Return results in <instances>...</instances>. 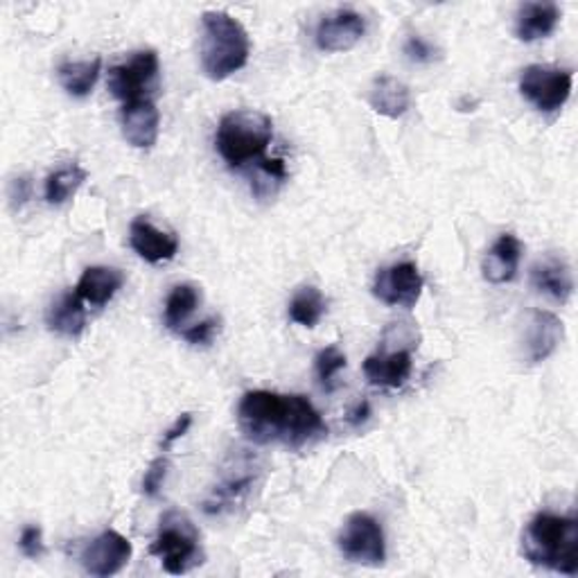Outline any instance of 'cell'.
<instances>
[{"label":"cell","mask_w":578,"mask_h":578,"mask_svg":"<svg viewBox=\"0 0 578 578\" xmlns=\"http://www.w3.org/2000/svg\"><path fill=\"white\" fill-rule=\"evenodd\" d=\"M237 423L244 436L258 446L283 444L303 448L327 434L314 404L306 396H281L273 391L244 394L237 407Z\"/></svg>","instance_id":"1"},{"label":"cell","mask_w":578,"mask_h":578,"mask_svg":"<svg viewBox=\"0 0 578 578\" xmlns=\"http://www.w3.org/2000/svg\"><path fill=\"white\" fill-rule=\"evenodd\" d=\"M522 554L536 565L565 576L578 574V519L538 513L522 534Z\"/></svg>","instance_id":"2"},{"label":"cell","mask_w":578,"mask_h":578,"mask_svg":"<svg viewBox=\"0 0 578 578\" xmlns=\"http://www.w3.org/2000/svg\"><path fill=\"white\" fill-rule=\"evenodd\" d=\"M252 41L244 25L227 12L202 16V68L208 79L222 81L249 62Z\"/></svg>","instance_id":"3"},{"label":"cell","mask_w":578,"mask_h":578,"mask_svg":"<svg viewBox=\"0 0 578 578\" xmlns=\"http://www.w3.org/2000/svg\"><path fill=\"white\" fill-rule=\"evenodd\" d=\"M271 118L254 108H237L219 120L215 145L231 168H242L246 163L265 158V150L271 143Z\"/></svg>","instance_id":"4"},{"label":"cell","mask_w":578,"mask_h":578,"mask_svg":"<svg viewBox=\"0 0 578 578\" xmlns=\"http://www.w3.org/2000/svg\"><path fill=\"white\" fill-rule=\"evenodd\" d=\"M150 554L158 556L163 569L172 576L188 574L204 563L200 531L183 513L177 511H170L160 517L158 536L150 544Z\"/></svg>","instance_id":"5"},{"label":"cell","mask_w":578,"mask_h":578,"mask_svg":"<svg viewBox=\"0 0 578 578\" xmlns=\"http://www.w3.org/2000/svg\"><path fill=\"white\" fill-rule=\"evenodd\" d=\"M337 547L346 561L380 567L387 561V542H384V531L380 522L369 513H352L348 515L346 525L337 538Z\"/></svg>","instance_id":"6"},{"label":"cell","mask_w":578,"mask_h":578,"mask_svg":"<svg viewBox=\"0 0 578 578\" xmlns=\"http://www.w3.org/2000/svg\"><path fill=\"white\" fill-rule=\"evenodd\" d=\"M574 75L565 68L554 66H527L519 75V91L538 112L556 114L571 95Z\"/></svg>","instance_id":"7"},{"label":"cell","mask_w":578,"mask_h":578,"mask_svg":"<svg viewBox=\"0 0 578 578\" xmlns=\"http://www.w3.org/2000/svg\"><path fill=\"white\" fill-rule=\"evenodd\" d=\"M158 75V57L154 50L136 52L125 64L108 70V91H112L123 104L145 100V93L152 89Z\"/></svg>","instance_id":"8"},{"label":"cell","mask_w":578,"mask_h":578,"mask_svg":"<svg viewBox=\"0 0 578 578\" xmlns=\"http://www.w3.org/2000/svg\"><path fill=\"white\" fill-rule=\"evenodd\" d=\"M423 287L425 281L421 277L419 267L414 262H398L394 267L377 271L373 294L384 303V306L411 310L419 303Z\"/></svg>","instance_id":"9"},{"label":"cell","mask_w":578,"mask_h":578,"mask_svg":"<svg viewBox=\"0 0 578 578\" xmlns=\"http://www.w3.org/2000/svg\"><path fill=\"white\" fill-rule=\"evenodd\" d=\"M129 558H131V542L114 529H108L100 534L95 540H91L79 556L81 567L87 569V574L98 578H106L123 571Z\"/></svg>","instance_id":"10"},{"label":"cell","mask_w":578,"mask_h":578,"mask_svg":"<svg viewBox=\"0 0 578 578\" xmlns=\"http://www.w3.org/2000/svg\"><path fill=\"white\" fill-rule=\"evenodd\" d=\"M367 21L352 10H337L321 18L317 27V46L323 52H346L362 41Z\"/></svg>","instance_id":"11"},{"label":"cell","mask_w":578,"mask_h":578,"mask_svg":"<svg viewBox=\"0 0 578 578\" xmlns=\"http://www.w3.org/2000/svg\"><path fill=\"white\" fill-rule=\"evenodd\" d=\"M160 116L152 100H136L127 102L120 108V127L125 141L139 150H147L158 139Z\"/></svg>","instance_id":"12"},{"label":"cell","mask_w":578,"mask_h":578,"mask_svg":"<svg viewBox=\"0 0 578 578\" xmlns=\"http://www.w3.org/2000/svg\"><path fill=\"white\" fill-rule=\"evenodd\" d=\"M129 244L131 249L139 254L143 260L158 265L168 262L177 256L179 252V240L175 233L156 229L150 219L139 217L133 219L129 227Z\"/></svg>","instance_id":"13"},{"label":"cell","mask_w":578,"mask_h":578,"mask_svg":"<svg viewBox=\"0 0 578 578\" xmlns=\"http://www.w3.org/2000/svg\"><path fill=\"white\" fill-rule=\"evenodd\" d=\"M563 321L547 312V310H538L534 312L529 327H527V360L531 364H540L544 362L547 357H552L558 348V344L563 342Z\"/></svg>","instance_id":"14"},{"label":"cell","mask_w":578,"mask_h":578,"mask_svg":"<svg viewBox=\"0 0 578 578\" xmlns=\"http://www.w3.org/2000/svg\"><path fill=\"white\" fill-rule=\"evenodd\" d=\"M519 258H522V242L511 233L500 235L481 262L484 279L492 285L511 283L517 277Z\"/></svg>","instance_id":"15"},{"label":"cell","mask_w":578,"mask_h":578,"mask_svg":"<svg viewBox=\"0 0 578 578\" xmlns=\"http://www.w3.org/2000/svg\"><path fill=\"white\" fill-rule=\"evenodd\" d=\"M364 375L373 387L398 389L411 375V352L396 350V352H377L367 357Z\"/></svg>","instance_id":"16"},{"label":"cell","mask_w":578,"mask_h":578,"mask_svg":"<svg viewBox=\"0 0 578 578\" xmlns=\"http://www.w3.org/2000/svg\"><path fill=\"white\" fill-rule=\"evenodd\" d=\"M369 104L375 114L384 118H402L411 104L409 87L394 75H380L369 89Z\"/></svg>","instance_id":"17"},{"label":"cell","mask_w":578,"mask_h":578,"mask_svg":"<svg viewBox=\"0 0 578 578\" xmlns=\"http://www.w3.org/2000/svg\"><path fill=\"white\" fill-rule=\"evenodd\" d=\"M561 23L556 3H525L515 16V35L519 41H540L552 35Z\"/></svg>","instance_id":"18"},{"label":"cell","mask_w":578,"mask_h":578,"mask_svg":"<svg viewBox=\"0 0 578 578\" xmlns=\"http://www.w3.org/2000/svg\"><path fill=\"white\" fill-rule=\"evenodd\" d=\"M125 285V277L120 269L114 267H89L81 273V279L75 287V292L81 296L85 303H91L95 308L106 306L118 290Z\"/></svg>","instance_id":"19"},{"label":"cell","mask_w":578,"mask_h":578,"mask_svg":"<svg viewBox=\"0 0 578 578\" xmlns=\"http://www.w3.org/2000/svg\"><path fill=\"white\" fill-rule=\"evenodd\" d=\"M48 327L52 333L64 335V337H79L87 327V308L85 300L75 292L62 294L57 300L52 303L48 310Z\"/></svg>","instance_id":"20"},{"label":"cell","mask_w":578,"mask_h":578,"mask_svg":"<svg viewBox=\"0 0 578 578\" xmlns=\"http://www.w3.org/2000/svg\"><path fill=\"white\" fill-rule=\"evenodd\" d=\"M531 283L538 292L552 296L554 300H561V303H567V298L571 296V290H574L571 271H569L567 262H563L558 258H547V260L538 262L531 269Z\"/></svg>","instance_id":"21"},{"label":"cell","mask_w":578,"mask_h":578,"mask_svg":"<svg viewBox=\"0 0 578 578\" xmlns=\"http://www.w3.org/2000/svg\"><path fill=\"white\" fill-rule=\"evenodd\" d=\"M102 70V60L95 57L91 62H66L57 68V77L62 81V87L73 95V98H87Z\"/></svg>","instance_id":"22"},{"label":"cell","mask_w":578,"mask_h":578,"mask_svg":"<svg viewBox=\"0 0 578 578\" xmlns=\"http://www.w3.org/2000/svg\"><path fill=\"white\" fill-rule=\"evenodd\" d=\"M87 179H89V172L77 163L60 168L57 172H52L46 179V202L52 206H62L75 195L81 185H85Z\"/></svg>","instance_id":"23"},{"label":"cell","mask_w":578,"mask_h":578,"mask_svg":"<svg viewBox=\"0 0 578 578\" xmlns=\"http://www.w3.org/2000/svg\"><path fill=\"white\" fill-rule=\"evenodd\" d=\"M202 294L195 285H177L168 300H165V325L170 330H181V325L197 310Z\"/></svg>","instance_id":"24"},{"label":"cell","mask_w":578,"mask_h":578,"mask_svg":"<svg viewBox=\"0 0 578 578\" xmlns=\"http://www.w3.org/2000/svg\"><path fill=\"white\" fill-rule=\"evenodd\" d=\"M325 314V298L323 294L308 285V287H300L292 303H290V319L303 327H314L321 317Z\"/></svg>","instance_id":"25"},{"label":"cell","mask_w":578,"mask_h":578,"mask_svg":"<svg viewBox=\"0 0 578 578\" xmlns=\"http://www.w3.org/2000/svg\"><path fill=\"white\" fill-rule=\"evenodd\" d=\"M252 486H254V477H249V475L219 484L213 490L210 500H206V513L217 515V513L233 509L235 504H240L246 498V494H249Z\"/></svg>","instance_id":"26"},{"label":"cell","mask_w":578,"mask_h":578,"mask_svg":"<svg viewBox=\"0 0 578 578\" xmlns=\"http://www.w3.org/2000/svg\"><path fill=\"white\" fill-rule=\"evenodd\" d=\"M314 367H317V375L323 384V389L333 391V380L337 377L342 369H346V355L337 346H327L317 355Z\"/></svg>","instance_id":"27"},{"label":"cell","mask_w":578,"mask_h":578,"mask_svg":"<svg viewBox=\"0 0 578 578\" xmlns=\"http://www.w3.org/2000/svg\"><path fill=\"white\" fill-rule=\"evenodd\" d=\"M168 471H170L168 457H156L150 463L147 471H145V477H143V494H147V498H156V494L163 488V484H165V477H168Z\"/></svg>","instance_id":"28"},{"label":"cell","mask_w":578,"mask_h":578,"mask_svg":"<svg viewBox=\"0 0 578 578\" xmlns=\"http://www.w3.org/2000/svg\"><path fill=\"white\" fill-rule=\"evenodd\" d=\"M18 547H21V554L25 558H41L43 552H46V544H43V531L41 527L37 525H30V527H25L21 531V540H18Z\"/></svg>","instance_id":"29"},{"label":"cell","mask_w":578,"mask_h":578,"mask_svg":"<svg viewBox=\"0 0 578 578\" xmlns=\"http://www.w3.org/2000/svg\"><path fill=\"white\" fill-rule=\"evenodd\" d=\"M217 330H219V319L213 317V319H206V321H202V323H197V325H190V327L181 330V337H183L188 344H195V346H200V344H210Z\"/></svg>","instance_id":"30"},{"label":"cell","mask_w":578,"mask_h":578,"mask_svg":"<svg viewBox=\"0 0 578 578\" xmlns=\"http://www.w3.org/2000/svg\"><path fill=\"white\" fill-rule=\"evenodd\" d=\"M436 48L425 41L423 37H409L407 43H404V54L411 60V62H416V64H427L436 57Z\"/></svg>","instance_id":"31"},{"label":"cell","mask_w":578,"mask_h":578,"mask_svg":"<svg viewBox=\"0 0 578 578\" xmlns=\"http://www.w3.org/2000/svg\"><path fill=\"white\" fill-rule=\"evenodd\" d=\"M190 425H192V414H183V416H179L177 419V423L168 429V432H165V436H163V450H170V446L175 444V440L177 438H181L188 429H190Z\"/></svg>","instance_id":"32"},{"label":"cell","mask_w":578,"mask_h":578,"mask_svg":"<svg viewBox=\"0 0 578 578\" xmlns=\"http://www.w3.org/2000/svg\"><path fill=\"white\" fill-rule=\"evenodd\" d=\"M30 181H27L25 177H18L12 181V188H10V200H12V206L14 208H21L27 200H30Z\"/></svg>","instance_id":"33"},{"label":"cell","mask_w":578,"mask_h":578,"mask_svg":"<svg viewBox=\"0 0 578 578\" xmlns=\"http://www.w3.org/2000/svg\"><path fill=\"white\" fill-rule=\"evenodd\" d=\"M369 414H371V404H369L367 400H362L360 404H357V409L352 411V414L348 416V423H350L352 427H360L362 423H367Z\"/></svg>","instance_id":"34"}]
</instances>
